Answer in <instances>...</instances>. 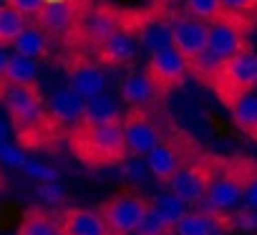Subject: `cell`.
<instances>
[{"instance_id":"6da1fadb","label":"cell","mask_w":257,"mask_h":235,"mask_svg":"<svg viewBox=\"0 0 257 235\" xmlns=\"http://www.w3.org/2000/svg\"><path fill=\"white\" fill-rule=\"evenodd\" d=\"M71 147H73L76 157L88 167H108V165H118L128 157L121 122L78 124L71 134Z\"/></svg>"},{"instance_id":"7a4b0ae2","label":"cell","mask_w":257,"mask_h":235,"mask_svg":"<svg viewBox=\"0 0 257 235\" xmlns=\"http://www.w3.org/2000/svg\"><path fill=\"white\" fill-rule=\"evenodd\" d=\"M212 81L219 99L227 106H232L239 96L249 94L257 84V51H252L249 46L242 48L237 56L222 63V68L214 73Z\"/></svg>"},{"instance_id":"3957f363","label":"cell","mask_w":257,"mask_h":235,"mask_svg":"<svg viewBox=\"0 0 257 235\" xmlns=\"http://www.w3.org/2000/svg\"><path fill=\"white\" fill-rule=\"evenodd\" d=\"M254 175H257V167H252L249 162H232L222 172H214L212 185L204 197L207 210L227 212V210L237 207V202L244 200V190Z\"/></svg>"},{"instance_id":"277c9868","label":"cell","mask_w":257,"mask_h":235,"mask_svg":"<svg viewBox=\"0 0 257 235\" xmlns=\"http://www.w3.org/2000/svg\"><path fill=\"white\" fill-rule=\"evenodd\" d=\"M149 210H152V200L137 192H121L98 207L111 235H137Z\"/></svg>"},{"instance_id":"5b68a950","label":"cell","mask_w":257,"mask_h":235,"mask_svg":"<svg viewBox=\"0 0 257 235\" xmlns=\"http://www.w3.org/2000/svg\"><path fill=\"white\" fill-rule=\"evenodd\" d=\"M3 101H6L8 114L13 116V122L18 124V129L23 134L33 132L36 127H41L46 122L43 104H41L36 86H11L8 84L3 91Z\"/></svg>"},{"instance_id":"8992f818","label":"cell","mask_w":257,"mask_h":235,"mask_svg":"<svg viewBox=\"0 0 257 235\" xmlns=\"http://www.w3.org/2000/svg\"><path fill=\"white\" fill-rule=\"evenodd\" d=\"M214 170L209 162L197 160V162H187L172 180H169V192L177 195L179 200H184L187 205H197L207 197V190L212 185Z\"/></svg>"},{"instance_id":"52a82bcc","label":"cell","mask_w":257,"mask_h":235,"mask_svg":"<svg viewBox=\"0 0 257 235\" xmlns=\"http://www.w3.org/2000/svg\"><path fill=\"white\" fill-rule=\"evenodd\" d=\"M121 129H123V142H126V154L128 157H147L162 142L159 127L142 109H134L132 114H126L121 119Z\"/></svg>"},{"instance_id":"ba28073f","label":"cell","mask_w":257,"mask_h":235,"mask_svg":"<svg viewBox=\"0 0 257 235\" xmlns=\"http://www.w3.org/2000/svg\"><path fill=\"white\" fill-rule=\"evenodd\" d=\"M207 41H209V23L199 21V18H177L172 23V46L192 63L197 56H202L207 51Z\"/></svg>"},{"instance_id":"9c48e42d","label":"cell","mask_w":257,"mask_h":235,"mask_svg":"<svg viewBox=\"0 0 257 235\" xmlns=\"http://www.w3.org/2000/svg\"><path fill=\"white\" fill-rule=\"evenodd\" d=\"M187 71H189V61H187L174 46L152 53L149 68H147V73L152 76V81H154V86H157L159 91H167V89L177 86V84L187 76Z\"/></svg>"},{"instance_id":"30bf717a","label":"cell","mask_w":257,"mask_h":235,"mask_svg":"<svg viewBox=\"0 0 257 235\" xmlns=\"http://www.w3.org/2000/svg\"><path fill=\"white\" fill-rule=\"evenodd\" d=\"M242 48H247L244 41V31L227 18H217L209 23V41H207V53H212L219 63L229 61L232 56H237Z\"/></svg>"},{"instance_id":"8fae6325","label":"cell","mask_w":257,"mask_h":235,"mask_svg":"<svg viewBox=\"0 0 257 235\" xmlns=\"http://www.w3.org/2000/svg\"><path fill=\"white\" fill-rule=\"evenodd\" d=\"M144 165H147V170L152 172L154 180L169 185V180L187 165V152H184L174 139H162V142L144 157Z\"/></svg>"},{"instance_id":"7c38bea8","label":"cell","mask_w":257,"mask_h":235,"mask_svg":"<svg viewBox=\"0 0 257 235\" xmlns=\"http://www.w3.org/2000/svg\"><path fill=\"white\" fill-rule=\"evenodd\" d=\"M58 232L61 235H111L106 220L98 210L88 207H68L58 215Z\"/></svg>"},{"instance_id":"4fadbf2b","label":"cell","mask_w":257,"mask_h":235,"mask_svg":"<svg viewBox=\"0 0 257 235\" xmlns=\"http://www.w3.org/2000/svg\"><path fill=\"white\" fill-rule=\"evenodd\" d=\"M86 111V99H81L73 89H58L48 99V116L58 124H81Z\"/></svg>"},{"instance_id":"5bb4252c","label":"cell","mask_w":257,"mask_h":235,"mask_svg":"<svg viewBox=\"0 0 257 235\" xmlns=\"http://www.w3.org/2000/svg\"><path fill=\"white\" fill-rule=\"evenodd\" d=\"M229 227L224 212L214 210H189V215L174 227L172 235H222Z\"/></svg>"},{"instance_id":"9a60e30c","label":"cell","mask_w":257,"mask_h":235,"mask_svg":"<svg viewBox=\"0 0 257 235\" xmlns=\"http://www.w3.org/2000/svg\"><path fill=\"white\" fill-rule=\"evenodd\" d=\"M157 94H159V89L154 86V81L147 71H132L121 81V99L134 109L144 111V106H149L157 99Z\"/></svg>"},{"instance_id":"2e32d148","label":"cell","mask_w":257,"mask_h":235,"mask_svg":"<svg viewBox=\"0 0 257 235\" xmlns=\"http://www.w3.org/2000/svg\"><path fill=\"white\" fill-rule=\"evenodd\" d=\"M98 56H101L103 63H111V66H123L128 61H134V56H137V38H134V33L118 28L116 33H111L98 46Z\"/></svg>"},{"instance_id":"e0dca14e","label":"cell","mask_w":257,"mask_h":235,"mask_svg":"<svg viewBox=\"0 0 257 235\" xmlns=\"http://www.w3.org/2000/svg\"><path fill=\"white\" fill-rule=\"evenodd\" d=\"M68 89H73L81 99H96V96H101L103 94V89H106V73L101 71V68H96V66H91V63H81V66H76L73 71H71V76H68Z\"/></svg>"},{"instance_id":"ac0fdd59","label":"cell","mask_w":257,"mask_h":235,"mask_svg":"<svg viewBox=\"0 0 257 235\" xmlns=\"http://www.w3.org/2000/svg\"><path fill=\"white\" fill-rule=\"evenodd\" d=\"M41 28L51 31V33H66L73 26V8L68 0H51L46 3V8L38 16Z\"/></svg>"},{"instance_id":"d6986e66","label":"cell","mask_w":257,"mask_h":235,"mask_svg":"<svg viewBox=\"0 0 257 235\" xmlns=\"http://www.w3.org/2000/svg\"><path fill=\"white\" fill-rule=\"evenodd\" d=\"M113 122H121V111H118V104L113 96L101 94V96L86 101L81 124H113Z\"/></svg>"},{"instance_id":"ffe728a7","label":"cell","mask_w":257,"mask_h":235,"mask_svg":"<svg viewBox=\"0 0 257 235\" xmlns=\"http://www.w3.org/2000/svg\"><path fill=\"white\" fill-rule=\"evenodd\" d=\"M13 51L21 53V56H26V58H33V61L43 58V56L48 53V38H46L43 28H38V26H26L23 33L13 41Z\"/></svg>"},{"instance_id":"44dd1931","label":"cell","mask_w":257,"mask_h":235,"mask_svg":"<svg viewBox=\"0 0 257 235\" xmlns=\"http://www.w3.org/2000/svg\"><path fill=\"white\" fill-rule=\"evenodd\" d=\"M232 122L249 137H257V94L249 91L244 96H239L232 106Z\"/></svg>"},{"instance_id":"7402d4cb","label":"cell","mask_w":257,"mask_h":235,"mask_svg":"<svg viewBox=\"0 0 257 235\" xmlns=\"http://www.w3.org/2000/svg\"><path fill=\"white\" fill-rule=\"evenodd\" d=\"M118 31V23H116V16L111 11H91L86 18H83V33L88 36V41H93L96 46H101L111 33Z\"/></svg>"},{"instance_id":"603a6c76","label":"cell","mask_w":257,"mask_h":235,"mask_svg":"<svg viewBox=\"0 0 257 235\" xmlns=\"http://www.w3.org/2000/svg\"><path fill=\"white\" fill-rule=\"evenodd\" d=\"M36 79H38V61L26 58L21 53H11L6 81L11 86H36Z\"/></svg>"},{"instance_id":"cb8c5ba5","label":"cell","mask_w":257,"mask_h":235,"mask_svg":"<svg viewBox=\"0 0 257 235\" xmlns=\"http://www.w3.org/2000/svg\"><path fill=\"white\" fill-rule=\"evenodd\" d=\"M139 43L149 53L169 48L172 46V23H167V21H149L147 26L139 28Z\"/></svg>"},{"instance_id":"d4e9b609","label":"cell","mask_w":257,"mask_h":235,"mask_svg":"<svg viewBox=\"0 0 257 235\" xmlns=\"http://www.w3.org/2000/svg\"><path fill=\"white\" fill-rule=\"evenodd\" d=\"M152 205H154V210L162 215V220L172 227V232H174V227L189 215V205H187L184 200H179L177 195H172V192L159 195L157 200H152Z\"/></svg>"},{"instance_id":"484cf974","label":"cell","mask_w":257,"mask_h":235,"mask_svg":"<svg viewBox=\"0 0 257 235\" xmlns=\"http://www.w3.org/2000/svg\"><path fill=\"white\" fill-rule=\"evenodd\" d=\"M18 235H61L58 220L51 217L46 210H28L18 227Z\"/></svg>"},{"instance_id":"4316f807","label":"cell","mask_w":257,"mask_h":235,"mask_svg":"<svg viewBox=\"0 0 257 235\" xmlns=\"http://www.w3.org/2000/svg\"><path fill=\"white\" fill-rule=\"evenodd\" d=\"M26 28V18L11 8V6H3L0 8V46H8L13 43Z\"/></svg>"},{"instance_id":"83f0119b","label":"cell","mask_w":257,"mask_h":235,"mask_svg":"<svg viewBox=\"0 0 257 235\" xmlns=\"http://www.w3.org/2000/svg\"><path fill=\"white\" fill-rule=\"evenodd\" d=\"M187 8H189V13H192V18H199V21H217V18H222V3L219 0H187Z\"/></svg>"},{"instance_id":"f1b7e54d","label":"cell","mask_w":257,"mask_h":235,"mask_svg":"<svg viewBox=\"0 0 257 235\" xmlns=\"http://www.w3.org/2000/svg\"><path fill=\"white\" fill-rule=\"evenodd\" d=\"M137 235H172V227L162 220V215H159V212L154 210V205H152V210L147 212V217H144V222L139 225Z\"/></svg>"},{"instance_id":"f546056e","label":"cell","mask_w":257,"mask_h":235,"mask_svg":"<svg viewBox=\"0 0 257 235\" xmlns=\"http://www.w3.org/2000/svg\"><path fill=\"white\" fill-rule=\"evenodd\" d=\"M23 172L31 177V180H38V182H56L58 180V170L43 165V162H36V160H28L23 165Z\"/></svg>"},{"instance_id":"4dcf8cb0","label":"cell","mask_w":257,"mask_h":235,"mask_svg":"<svg viewBox=\"0 0 257 235\" xmlns=\"http://www.w3.org/2000/svg\"><path fill=\"white\" fill-rule=\"evenodd\" d=\"M28 162V157L23 154L21 147L16 144H8L3 142L0 144V165H6V167H16V170H23V165Z\"/></svg>"},{"instance_id":"1f68e13d","label":"cell","mask_w":257,"mask_h":235,"mask_svg":"<svg viewBox=\"0 0 257 235\" xmlns=\"http://www.w3.org/2000/svg\"><path fill=\"white\" fill-rule=\"evenodd\" d=\"M46 3H48V0H8V6L16 8L23 18H28V16H41V11L46 8Z\"/></svg>"},{"instance_id":"d6a6232c","label":"cell","mask_w":257,"mask_h":235,"mask_svg":"<svg viewBox=\"0 0 257 235\" xmlns=\"http://www.w3.org/2000/svg\"><path fill=\"white\" fill-rule=\"evenodd\" d=\"M36 192H38V197H41L43 202H51V205L61 202V200H63V195H66V192H63V187H61L58 182H41Z\"/></svg>"},{"instance_id":"836d02e7","label":"cell","mask_w":257,"mask_h":235,"mask_svg":"<svg viewBox=\"0 0 257 235\" xmlns=\"http://www.w3.org/2000/svg\"><path fill=\"white\" fill-rule=\"evenodd\" d=\"M219 3H222V11L224 13H232V16L247 13V11L257 8V0H219Z\"/></svg>"},{"instance_id":"e575fe53","label":"cell","mask_w":257,"mask_h":235,"mask_svg":"<svg viewBox=\"0 0 257 235\" xmlns=\"http://www.w3.org/2000/svg\"><path fill=\"white\" fill-rule=\"evenodd\" d=\"M237 225L239 227H244V230H257V212L254 210H242L239 215H237Z\"/></svg>"},{"instance_id":"d590c367","label":"cell","mask_w":257,"mask_h":235,"mask_svg":"<svg viewBox=\"0 0 257 235\" xmlns=\"http://www.w3.org/2000/svg\"><path fill=\"white\" fill-rule=\"evenodd\" d=\"M244 205H247L249 210H257V175L252 177V182H249L247 190H244Z\"/></svg>"},{"instance_id":"8d00e7d4","label":"cell","mask_w":257,"mask_h":235,"mask_svg":"<svg viewBox=\"0 0 257 235\" xmlns=\"http://www.w3.org/2000/svg\"><path fill=\"white\" fill-rule=\"evenodd\" d=\"M8 61H11V53L6 46H0V81H6V68H8Z\"/></svg>"},{"instance_id":"74e56055","label":"cell","mask_w":257,"mask_h":235,"mask_svg":"<svg viewBox=\"0 0 257 235\" xmlns=\"http://www.w3.org/2000/svg\"><path fill=\"white\" fill-rule=\"evenodd\" d=\"M123 172L132 177V180H142V167L139 165H128V167H123Z\"/></svg>"},{"instance_id":"f35d334b","label":"cell","mask_w":257,"mask_h":235,"mask_svg":"<svg viewBox=\"0 0 257 235\" xmlns=\"http://www.w3.org/2000/svg\"><path fill=\"white\" fill-rule=\"evenodd\" d=\"M8 132H11V129H8V124H6L3 119H0V144L8 142Z\"/></svg>"},{"instance_id":"ab89813d","label":"cell","mask_w":257,"mask_h":235,"mask_svg":"<svg viewBox=\"0 0 257 235\" xmlns=\"http://www.w3.org/2000/svg\"><path fill=\"white\" fill-rule=\"evenodd\" d=\"M3 6H6V0H0V8H3Z\"/></svg>"},{"instance_id":"60d3db41","label":"cell","mask_w":257,"mask_h":235,"mask_svg":"<svg viewBox=\"0 0 257 235\" xmlns=\"http://www.w3.org/2000/svg\"><path fill=\"white\" fill-rule=\"evenodd\" d=\"M103 3H116V0H103Z\"/></svg>"},{"instance_id":"b9f144b4","label":"cell","mask_w":257,"mask_h":235,"mask_svg":"<svg viewBox=\"0 0 257 235\" xmlns=\"http://www.w3.org/2000/svg\"><path fill=\"white\" fill-rule=\"evenodd\" d=\"M252 91H254V94H257V84H254V89H252Z\"/></svg>"},{"instance_id":"7bdbcfd3","label":"cell","mask_w":257,"mask_h":235,"mask_svg":"<svg viewBox=\"0 0 257 235\" xmlns=\"http://www.w3.org/2000/svg\"><path fill=\"white\" fill-rule=\"evenodd\" d=\"M48 3H51V0H48Z\"/></svg>"},{"instance_id":"ee69618b","label":"cell","mask_w":257,"mask_h":235,"mask_svg":"<svg viewBox=\"0 0 257 235\" xmlns=\"http://www.w3.org/2000/svg\"><path fill=\"white\" fill-rule=\"evenodd\" d=\"M254 139H257V137H254Z\"/></svg>"}]
</instances>
